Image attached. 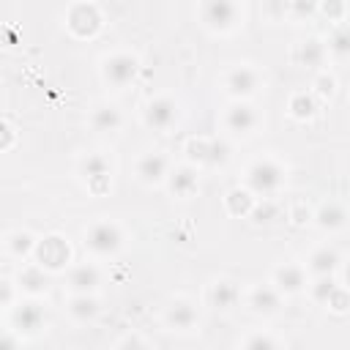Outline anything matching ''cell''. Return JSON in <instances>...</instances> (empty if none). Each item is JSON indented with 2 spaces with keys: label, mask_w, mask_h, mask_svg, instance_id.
I'll use <instances>...</instances> for the list:
<instances>
[{
  "label": "cell",
  "mask_w": 350,
  "mask_h": 350,
  "mask_svg": "<svg viewBox=\"0 0 350 350\" xmlns=\"http://www.w3.org/2000/svg\"><path fill=\"white\" fill-rule=\"evenodd\" d=\"M243 183L257 197H273L284 186V167L276 159H257L246 167Z\"/></svg>",
  "instance_id": "obj_1"
},
{
  "label": "cell",
  "mask_w": 350,
  "mask_h": 350,
  "mask_svg": "<svg viewBox=\"0 0 350 350\" xmlns=\"http://www.w3.org/2000/svg\"><path fill=\"white\" fill-rule=\"evenodd\" d=\"M85 249L96 257H112L123 249V230L120 224L109 221V219H101V221H93L88 230H85Z\"/></svg>",
  "instance_id": "obj_2"
},
{
  "label": "cell",
  "mask_w": 350,
  "mask_h": 350,
  "mask_svg": "<svg viewBox=\"0 0 350 350\" xmlns=\"http://www.w3.org/2000/svg\"><path fill=\"white\" fill-rule=\"evenodd\" d=\"M243 11L238 0H202L200 3V19L213 33H230L238 27Z\"/></svg>",
  "instance_id": "obj_3"
},
{
  "label": "cell",
  "mask_w": 350,
  "mask_h": 350,
  "mask_svg": "<svg viewBox=\"0 0 350 350\" xmlns=\"http://www.w3.org/2000/svg\"><path fill=\"white\" fill-rule=\"evenodd\" d=\"M139 74V60L131 52H112L101 60V79L109 88H126L137 79Z\"/></svg>",
  "instance_id": "obj_4"
},
{
  "label": "cell",
  "mask_w": 350,
  "mask_h": 350,
  "mask_svg": "<svg viewBox=\"0 0 350 350\" xmlns=\"http://www.w3.org/2000/svg\"><path fill=\"white\" fill-rule=\"evenodd\" d=\"M178 115H180L178 101L170 98V96H159V98H150V101L145 104V109H142V123H145L148 129H153V131H167V129H172V126L178 123Z\"/></svg>",
  "instance_id": "obj_5"
},
{
  "label": "cell",
  "mask_w": 350,
  "mask_h": 350,
  "mask_svg": "<svg viewBox=\"0 0 350 350\" xmlns=\"http://www.w3.org/2000/svg\"><path fill=\"white\" fill-rule=\"evenodd\" d=\"M221 123H224V131H230L232 137H246L260 126V115H257V109L252 104H246L243 98H235L224 109Z\"/></svg>",
  "instance_id": "obj_6"
},
{
  "label": "cell",
  "mask_w": 350,
  "mask_h": 350,
  "mask_svg": "<svg viewBox=\"0 0 350 350\" xmlns=\"http://www.w3.org/2000/svg\"><path fill=\"white\" fill-rule=\"evenodd\" d=\"M260 85H262V77L252 66H235L224 74V90L232 98H249L260 90Z\"/></svg>",
  "instance_id": "obj_7"
},
{
  "label": "cell",
  "mask_w": 350,
  "mask_h": 350,
  "mask_svg": "<svg viewBox=\"0 0 350 350\" xmlns=\"http://www.w3.org/2000/svg\"><path fill=\"white\" fill-rule=\"evenodd\" d=\"M46 323V309L41 301H25L11 306V325L16 334H38Z\"/></svg>",
  "instance_id": "obj_8"
},
{
  "label": "cell",
  "mask_w": 350,
  "mask_h": 350,
  "mask_svg": "<svg viewBox=\"0 0 350 350\" xmlns=\"http://www.w3.org/2000/svg\"><path fill=\"white\" fill-rule=\"evenodd\" d=\"M36 260H38V265L41 268H46V271H60L68 260H71V249H68V243L60 238V235H46V238H41L38 243H36Z\"/></svg>",
  "instance_id": "obj_9"
},
{
  "label": "cell",
  "mask_w": 350,
  "mask_h": 350,
  "mask_svg": "<svg viewBox=\"0 0 350 350\" xmlns=\"http://www.w3.org/2000/svg\"><path fill=\"white\" fill-rule=\"evenodd\" d=\"M197 323H200V314H197V306L189 298H175L164 309V325L170 331H180L183 334V331H191Z\"/></svg>",
  "instance_id": "obj_10"
},
{
  "label": "cell",
  "mask_w": 350,
  "mask_h": 350,
  "mask_svg": "<svg viewBox=\"0 0 350 350\" xmlns=\"http://www.w3.org/2000/svg\"><path fill=\"white\" fill-rule=\"evenodd\" d=\"M282 295H295L306 290V268L301 262H282L273 268V282H271Z\"/></svg>",
  "instance_id": "obj_11"
},
{
  "label": "cell",
  "mask_w": 350,
  "mask_h": 350,
  "mask_svg": "<svg viewBox=\"0 0 350 350\" xmlns=\"http://www.w3.org/2000/svg\"><path fill=\"white\" fill-rule=\"evenodd\" d=\"M170 175V159L159 150H150L145 156H139L137 161V178L145 183V186H156L161 180H167Z\"/></svg>",
  "instance_id": "obj_12"
},
{
  "label": "cell",
  "mask_w": 350,
  "mask_h": 350,
  "mask_svg": "<svg viewBox=\"0 0 350 350\" xmlns=\"http://www.w3.org/2000/svg\"><path fill=\"white\" fill-rule=\"evenodd\" d=\"M186 150H189V159H197L200 164H208V167L224 164L230 159V148L221 139H191Z\"/></svg>",
  "instance_id": "obj_13"
},
{
  "label": "cell",
  "mask_w": 350,
  "mask_h": 350,
  "mask_svg": "<svg viewBox=\"0 0 350 350\" xmlns=\"http://www.w3.org/2000/svg\"><path fill=\"white\" fill-rule=\"evenodd\" d=\"M246 306L254 312V314H276L279 306H282V293L273 287V284H254L246 295Z\"/></svg>",
  "instance_id": "obj_14"
},
{
  "label": "cell",
  "mask_w": 350,
  "mask_h": 350,
  "mask_svg": "<svg viewBox=\"0 0 350 350\" xmlns=\"http://www.w3.org/2000/svg\"><path fill=\"white\" fill-rule=\"evenodd\" d=\"M197 186H200V172H197V167H191V164L172 167L170 175H167V189H170V194L180 197V200L191 197V194L197 191Z\"/></svg>",
  "instance_id": "obj_15"
},
{
  "label": "cell",
  "mask_w": 350,
  "mask_h": 350,
  "mask_svg": "<svg viewBox=\"0 0 350 350\" xmlns=\"http://www.w3.org/2000/svg\"><path fill=\"white\" fill-rule=\"evenodd\" d=\"M350 221V213L342 202L331 200V202H323L314 213V224L323 230V232H336V230H345Z\"/></svg>",
  "instance_id": "obj_16"
},
{
  "label": "cell",
  "mask_w": 350,
  "mask_h": 350,
  "mask_svg": "<svg viewBox=\"0 0 350 350\" xmlns=\"http://www.w3.org/2000/svg\"><path fill=\"white\" fill-rule=\"evenodd\" d=\"M98 284H101V273L93 262L74 265L71 273H68V290L71 293H96Z\"/></svg>",
  "instance_id": "obj_17"
},
{
  "label": "cell",
  "mask_w": 350,
  "mask_h": 350,
  "mask_svg": "<svg viewBox=\"0 0 350 350\" xmlns=\"http://www.w3.org/2000/svg\"><path fill=\"white\" fill-rule=\"evenodd\" d=\"M238 298H241V290H238V284L232 279H219V282H213L208 287V304L213 309L227 312V309H232L238 304Z\"/></svg>",
  "instance_id": "obj_18"
},
{
  "label": "cell",
  "mask_w": 350,
  "mask_h": 350,
  "mask_svg": "<svg viewBox=\"0 0 350 350\" xmlns=\"http://www.w3.org/2000/svg\"><path fill=\"white\" fill-rule=\"evenodd\" d=\"M339 265H342V260H339V252H336L334 246H317V249L309 254V260H306V271L314 273V276L334 273Z\"/></svg>",
  "instance_id": "obj_19"
},
{
  "label": "cell",
  "mask_w": 350,
  "mask_h": 350,
  "mask_svg": "<svg viewBox=\"0 0 350 350\" xmlns=\"http://www.w3.org/2000/svg\"><path fill=\"white\" fill-rule=\"evenodd\" d=\"M98 298L93 295V293H74L71 298H68V314H71V320H77V323H90V320H96V314H98Z\"/></svg>",
  "instance_id": "obj_20"
},
{
  "label": "cell",
  "mask_w": 350,
  "mask_h": 350,
  "mask_svg": "<svg viewBox=\"0 0 350 350\" xmlns=\"http://www.w3.org/2000/svg\"><path fill=\"white\" fill-rule=\"evenodd\" d=\"M90 126L96 129V131H101V134H109V131H118L120 126H123V115H120V109L115 107V104H98L93 112H90Z\"/></svg>",
  "instance_id": "obj_21"
},
{
  "label": "cell",
  "mask_w": 350,
  "mask_h": 350,
  "mask_svg": "<svg viewBox=\"0 0 350 350\" xmlns=\"http://www.w3.org/2000/svg\"><path fill=\"white\" fill-rule=\"evenodd\" d=\"M325 52H328V49H325L323 41H317V38H306V41L298 44V49H295V60H298L304 68H317V66H323Z\"/></svg>",
  "instance_id": "obj_22"
},
{
  "label": "cell",
  "mask_w": 350,
  "mask_h": 350,
  "mask_svg": "<svg viewBox=\"0 0 350 350\" xmlns=\"http://www.w3.org/2000/svg\"><path fill=\"white\" fill-rule=\"evenodd\" d=\"M109 172H112V161L104 153H88L79 161V175L85 180H98V178H107Z\"/></svg>",
  "instance_id": "obj_23"
},
{
  "label": "cell",
  "mask_w": 350,
  "mask_h": 350,
  "mask_svg": "<svg viewBox=\"0 0 350 350\" xmlns=\"http://www.w3.org/2000/svg\"><path fill=\"white\" fill-rule=\"evenodd\" d=\"M36 235L27 232V230H14L5 235V252L11 257H30L36 252Z\"/></svg>",
  "instance_id": "obj_24"
},
{
  "label": "cell",
  "mask_w": 350,
  "mask_h": 350,
  "mask_svg": "<svg viewBox=\"0 0 350 350\" xmlns=\"http://www.w3.org/2000/svg\"><path fill=\"white\" fill-rule=\"evenodd\" d=\"M336 290H339V284L334 282V273H323V276H317V279L309 284L312 301H314V304H323V306L331 304V298H334Z\"/></svg>",
  "instance_id": "obj_25"
},
{
  "label": "cell",
  "mask_w": 350,
  "mask_h": 350,
  "mask_svg": "<svg viewBox=\"0 0 350 350\" xmlns=\"http://www.w3.org/2000/svg\"><path fill=\"white\" fill-rule=\"evenodd\" d=\"M19 287L27 290L30 295H38L46 290V276H44V268L41 265H27L19 271Z\"/></svg>",
  "instance_id": "obj_26"
},
{
  "label": "cell",
  "mask_w": 350,
  "mask_h": 350,
  "mask_svg": "<svg viewBox=\"0 0 350 350\" xmlns=\"http://www.w3.org/2000/svg\"><path fill=\"white\" fill-rule=\"evenodd\" d=\"M328 52L339 60L350 57V25H339L328 38Z\"/></svg>",
  "instance_id": "obj_27"
},
{
  "label": "cell",
  "mask_w": 350,
  "mask_h": 350,
  "mask_svg": "<svg viewBox=\"0 0 350 350\" xmlns=\"http://www.w3.org/2000/svg\"><path fill=\"white\" fill-rule=\"evenodd\" d=\"M314 98L309 96V93H295L293 98H290V112H293V118H298V120H306V118H312L314 115Z\"/></svg>",
  "instance_id": "obj_28"
},
{
  "label": "cell",
  "mask_w": 350,
  "mask_h": 350,
  "mask_svg": "<svg viewBox=\"0 0 350 350\" xmlns=\"http://www.w3.org/2000/svg\"><path fill=\"white\" fill-rule=\"evenodd\" d=\"M227 205H230L232 213H249L252 205H254L252 191H249V189H232V191L227 194Z\"/></svg>",
  "instance_id": "obj_29"
},
{
  "label": "cell",
  "mask_w": 350,
  "mask_h": 350,
  "mask_svg": "<svg viewBox=\"0 0 350 350\" xmlns=\"http://www.w3.org/2000/svg\"><path fill=\"white\" fill-rule=\"evenodd\" d=\"M320 8V0H287V11L293 19H309Z\"/></svg>",
  "instance_id": "obj_30"
},
{
  "label": "cell",
  "mask_w": 350,
  "mask_h": 350,
  "mask_svg": "<svg viewBox=\"0 0 350 350\" xmlns=\"http://www.w3.org/2000/svg\"><path fill=\"white\" fill-rule=\"evenodd\" d=\"M249 216L254 219V221H273L271 216H276V208L262 197V202H254L252 205V211H249Z\"/></svg>",
  "instance_id": "obj_31"
},
{
  "label": "cell",
  "mask_w": 350,
  "mask_h": 350,
  "mask_svg": "<svg viewBox=\"0 0 350 350\" xmlns=\"http://www.w3.org/2000/svg\"><path fill=\"white\" fill-rule=\"evenodd\" d=\"M241 345H243V347H276L279 339H273V336H268V334H252V336H246Z\"/></svg>",
  "instance_id": "obj_32"
},
{
  "label": "cell",
  "mask_w": 350,
  "mask_h": 350,
  "mask_svg": "<svg viewBox=\"0 0 350 350\" xmlns=\"http://www.w3.org/2000/svg\"><path fill=\"white\" fill-rule=\"evenodd\" d=\"M0 284H3V298H0V306L11 309V306H14V284H11L8 279H3Z\"/></svg>",
  "instance_id": "obj_33"
},
{
  "label": "cell",
  "mask_w": 350,
  "mask_h": 350,
  "mask_svg": "<svg viewBox=\"0 0 350 350\" xmlns=\"http://www.w3.org/2000/svg\"><path fill=\"white\" fill-rule=\"evenodd\" d=\"M317 85H320L317 90H320L323 96H331V93H334V79H331V77H320Z\"/></svg>",
  "instance_id": "obj_34"
},
{
  "label": "cell",
  "mask_w": 350,
  "mask_h": 350,
  "mask_svg": "<svg viewBox=\"0 0 350 350\" xmlns=\"http://www.w3.org/2000/svg\"><path fill=\"white\" fill-rule=\"evenodd\" d=\"M129 345H148L145 339H139V336H126V339H120L118 342V347H129Z\"/></svg>",
  "instance_id": "obj_35"
},
{
  "label": "cell",
  "mask_w": 350,
  "mask_h": 350,
  "mask_svg": "<svg viewBox=\"0 0 350 350\" xmlns=\"http://www.w3.org/2000/svg\"><path fill=\"white\" fill-rule=\"evenodd\" d=\"M342 268V282H345V290H350V260L339 265Z\"/></svg>",
  "instance_id": "obj_36"
},
{
  "label": "cell",
  "mask_w": 350,
  "mask_h": 350,
  "mask_svg": "<svg viewBox=\"0 0 350 350\" xmlns=\"http://www.w3.org/2000/svg\"><path fill=\"white\" fill-rule=\"evenodd\" d=\"M347 5H350V0H347Z\"/></svg>",
  "instance_id": "obj_37"
}]
</instances>
